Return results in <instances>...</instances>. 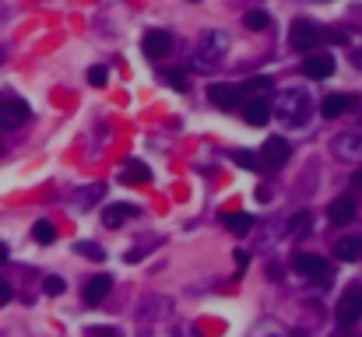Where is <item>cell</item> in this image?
I'll use <instances>...</instances> for the list:
<instances>
[{
  "label": "cell",
  "mask_w": 362,
  "mask_h": 337,
  "mask_svg": "<svg viewBox=\"0 0 362 337\" xmlns=\"http://www.w3.org/2000/svg\"><path fill=\"white\" fill-rule=\"evenodd\" d=\"M309 95L302 92V88H288V92H282L278 95V102H275V112H278V120L282 123H288V127H306V120H309Z\"/></svg>",
  "instance_id": "1"
},
{
  "label": "cell",
  "mask_w": 362,
  "mask_h": 337,
  "mask_svg": "<svg viewBox=\"0 0 362 337\" xmlns=\"http://www.w3.org/2000/svg\"><path fill=\"white\" fill-rule=\"evenodd\" d=\"M225 53H229V35H225V32H208V35L200 39V49H197L193 67H197V71H212V67H218V64L225 60Z\"/></svg>",
  "instance_id": "2"
},
{
  "label": "cell",
  "mask_w": 362,
  "mask_h": 337,
  "mask_svg": "<svg viewBox=\"0 0 362 337\" xmlns=\"http://www.w3.org/2000/svg\"><path fill=\"white\" fill-rule=\"evenodd\" d=\"M28 116H32L28 102H21V98H15V95L0 98V130H15V127H21Z\"/></svg>",
  "instance_id": "3"
},
{
  "label": "cell",
  "mask_w": 362,
  "mask_h": 337,
  "mask_svg": "<svg viewBox=\"0 0 362 337\" xmlns=\"http://www.w3.org/2000/svg\"><path fill=\"white\" fill-rule=\"evenodd\" d=\"M320 39H324V32H320L313 21H295V25H292V35H288L292 49H302V53L317 49V46H320Z\"/></svg>",
  "instance_id": "4"
},
{
  "label": "cell",
  "mask_w": 362,
  "mask_h": 337,
  "mask_svg": "<svg viewBox=\"0 0 362 337\" xmlns=\"http://www.w3.org/2000/svg\"><path fill=\"white\" fill-rule=\"evenodd\" d=\"M359 316H362V285L348 288V292L341 295V302H338V323H341V327H352Z\"/></svg>",
  "instance_id": "5"
},
{
  "label": "cell",
  "mask_w": 362,
  "mask_h": 337,
  "mask_svg": "<svg viewBox=\"0 0 362 337\" xmlns=\"http://www.w3.org/2000/svg\"><path fill=\"white\" fill-rule=\"evenodd\" d=\"M292 267H295L299 274H306V277H313V281H327V277H331L327 263H324L317 253H295V257H292Z\"/></svg>",
  "instance_id": "6"
},
{
  "label": "cell",
  "mask_w": 362,
  "mask_h": 337,
  "mask_svg": "<svg viewBox=\"0 0 362 337\" xmlns=\"http://www.w3.org/2000/svg\"><path fill=\"white\" fill-rule=\"evenodd\" d=\"M302 74H306L309 81H324V78H331V74H334V56H331V53H313V56H306V60H302Z\"/></svg>",
  "instance_id": "7"
},
{
  "label": "cell",
  "mask_w": 362,
  "mask_h": 337,
  "mask_svg": "<svg viewBox=\"0 0 362 337\" xmlns=\"http://www.w3.org/2000/svg\"><path fill=\"white\" fill-rule=\"evenodd\" d=\"M288 155H292V148H288L285 137H271V141H264V148H261V162H264L268 168H282V165L288 162Z\"/></svg>",
  "instance_id": "8"
},
{
  "label": "cell",
  "mask_w": 362,
  "mask_h": 337,
  "mask_svg": "<svg viewBox=\"0 0 362 337\" xmlns=\"http://www.w3.org/2000/svg\"><path fill=\"white\" fill-rule=\"evenodd\" d=\"M208 98L218 105V109H225V112H232V109H239V102H243V95H239V85H212L208 88Z\"/></svg>",
  "instance_id": "9"
},
{
  "label": "cell",
  "mask_w": 362,
  "mask_h": 337,
  "mask_svg": "<svg viewBox=\"0 0 362 337\" xmlns=\"http://www.w3.org/2000/svg\"><path fill=\"white\" fill-rule=\"evenodd\" d=\"M169 46H173V35H169L166 28H155V32H148V35L141 39V49H144V56H151V60L166 56Z\"/></svg>",
  "instance_id": "10"
},
{
  "label": "cell",
  "mask_w": 362,
  "mask_h": 337,
  "mask_svg": "<svg viewBox=\"0 0 362 337\" xmlns=\"http://www.w3.org/2000/svg\"><path fill=\"white\" fill-rule=\"evenodd\" d=\"M110 292H113V277H110V274H95V277L85 281V292H81V295H85L88 306H98Z\"/></svg>",
  "instance_id": "11"
},
{
  "label": "cell",
  "mask_w": 362,
  "mask_h": 337,
  "mask_svg": "<svg viewBox=\"0 0 362 337\" xmlns=\"http://www.w3.org/2000/svg\"><path fill=\"white\" fill-rule=\"evenodd\" d=\"M243 120H246L250 127H264V123L271 120V105H268L264 98H246V102H243Z\"/></svg>",
  "instance_id": "12"
},
{
  "label": "cell",
  "mask_w": 362,
  "mask_h": 337,
  "mask_svg": "<svg viewBox=\"0 0 362 337\" xmlns=\"http://www.w3.org/2000/svg\"><path fill=\"white\" fill-rule=\"evenodd\" d=\"M137 211L130 207V204H110L106 211H102V225H106V229H123V225L134 218Z\"/></svg>",
  "instance_id": "13"
},
{
  "label": "cell",
  "mask_w": 362,
  "mask_h": 337,
  "mask_svg": "<svg viewBox=\"0 0 362 337\" xmlns=\"http://www.w3.org/2000/svg\"><path fill=\"white\" fill-rule=\"evenodd\" d=\"M334 155L345 158V162H355L362 155V134H341L334 141Z\"/></svg>",
  "instance_id": "14"
},
{
  "label": "cell",
  "mask_w": 362,
  "mask_h": 337,
  "mask_svg": "<svg viewBox=\"0 0 362 337\" xmlns=\"http://www.w3.org/2000/svg\"><path fill=\"white\" fill-rule=\"evenodd\" d=\"M334 253H338V260H345V263H359V260H362V236H345V239H338V243H334Z\"/></svg>",
  "instance_id": "15"
},
{
  "label": "cell",
  "mask_w": 362,
  "mask_h": 337,
  "mask_svg": "<svg viewBox=\"0 0 362 337\" xmlns=\"http://www.w3.org/2000/svg\"><path fill=\"white\" fill-rule=\"evenodd\" d=\"M352 105H359L352 95H327V98L320 102V112H324L327 120H334V116H345V112H348Z\"/></svg>",
  "instance_id": "16"
},
{
  "label": "cell",
  "mask_w": 362,
  "mask_h": 337,
  "mask_svg": "<svg viewBox=\"0 0 362 337\" xmlns=\"http://www.w3.org/2000/svg\"><path fill=\"white\" fill-rule=\"evenodd\" d=\"M327 214H331L334 225H348L355 218V197H334L331 207H327Z\"/></svg>",
  "instance_id": "17"
},
{
  "label": "cell",
  "mask_w": 362,
  "mask_h": 337,
  "mask_svg": "<svg viewBox=\"0 0 362 337\" xmlns=\"http://www.w3.org/2000/svg\"><path fill=\"white\" fill-rule=\"evenodd\" d=\"M151 180V168L144 165V162H127L123 165V173H120V183H148Z\"/></svg>",
  "instance_id": "18"
},
{
  "label": "cell",
  "mask_w": 362,
  "mask_h": 337,
  "mask_svg": "<svg viewBox=\"0 0 362 337\" xmlns=\"http://www.w3.org/2000/svg\"><path fill=\"white\" fill-rule=\"evenodd\" d=\"M102 193H106V187H102V183H92V187H85V190L74 197V207H78V211H88V207H92Z\"/></svg>",
  "instance_id": "19"
},
{
  "label": "cell",
  "mask_w": 362,
  "mask_h": 337,
  "mask_svg": "<svg viewBox=\"0 0 362 337\" xmlns=\"http://www.w3.org/2000/svg\"><path fill=\"white\" fill-rule=\"evenodd\" d=\"M32 239L35 243H53L57 239V225L53 221H35L32 225Z\"/></svg>",
  "instance_id": "20"
},
{
  "label": "cell",
  "mask_w": 362,
  "mask_h": 337,
  "mask_svg": "<svg viewBox=\"0 0 362 337\" xmlns=\"http://www.w3.org/2000/svg\"><path fill=\"white\" fill-rule=\"evenodd\" d=\"M232 162H236L239 168H250V173H261V158H257L253 151H246V148L232 151Z\"/></svg>",
  "instance_id": "21"
},
{
  "label": "cell",
  "mask_w": 362,
  "mask_h": 337,
  "mask_svg": "<svg viewBox=\"0 0 362 337\" xmlns=\"http://www.w3.org/2000/svg\"><path fill=\"white\" fill-rule=\"evenodd\" d=\"M225 225H229V232L246 236V232L253 229V218H250V214H225Z\"/></svg>",
  "instance_id": "22"
},
{
  "label": "cell",
  "mask_w": 362,
  "mask_h": 337,
  "mask_svg": "<svg viewBox=\"0 0 362 337\" xmlns=\"http://www.w3.org/2000/svg\"><path fill=\"white\" fill-rule=\"evenodd\" d=\"M243 25L253 28V32H268V28H271V15H268V11H250V15L243 18Z\"/></svg>",
  "instance_id": "23"
},
{
  "label": "cell",
  "mask_w": 362,
  "mask_h": 337,
  "mask_svg": "<svg viewBox=\"0 0 362 337\" xmlns=\"http://www.w3.org/2000/svg\"><path fill=\"white\" fill-rule=\"evenodd\" d=\"M271 85H275L271 78H250V81L239 88V95H257V92H268Z\"/></svg>",
  "instance_id": "24"
},
{
  "label": "cell",
  "mask_w": 362,
  "mask_h": 337,
  "mask_svg": "<svg viewBox=\"0 0 362 337\" xmlns=\"http://www.w3.org/2000/svg\"><path fill=\"white\" fill-rule=\"evenodd\" d=\"M74 250H78L81 257H88V260H102V257H106V253H102V250H98L95 243H78Z\"/></svg>",
  "instance_id": "25"
},
{
  "label": "cell",
  "mask_w": 362,
  "mask_h": 337,
  "mask_svg": "<svg viewBox=\"0 0 362 337\" xmlns=\"http://www.w3.org/2000/svg\"><path fill=\"white\" fill-rule=\"evenodd\" d=\"M42 288H46L49 295H60V292H64V277H57V274H49V277L42 281Z\"/></svg>",
  "instance_id": "26"
},
{
  "label": "cell",
  "mask_w": 362,
  "mask_h": 337,
  "mask_svg": "<svg viewBox=\"0 0 362 337\" xmlns=\"http://www.w3.org/2000/svg\"><path fill=\"white\" fill-rule=\"evenodd\" d=\"M106 78H110V71H106V67H92V71H88V85H95V88L106 85Z\"/></svg>",
  "instance_id": "27"
},
{
  "label": "cell",
  "mask_w": 362,
  "mask_h": 337,
  "mask_svg": "<svg viewBox=\"0 0 362 337\" xmlns=\"http://www.w3.org/2000/svg\"><path fill=\"white\" fill-rule=\"evenodd\" d=\"M306 225H309V214L299 211V214H292V221H288V232H306Z\"/></svg>",
  "instance_id": "28"
},
{
  "label": "cell",
  "mask_w": 362,
  "mask_h": 337,
  "mask_svg": "<svg viewBox=\"0 0 362 337\" xmlns=\"http://www.w3.org/2000/svg\"><path fill=\"white\" fill-rule=\"evenodd\" d=\"M166 78H169V85H173L176 92L187 88V71H166Z\"/></svg>",
  "instance_id": "29"
},
{
  "label": "cell",
  "mask_w": 362,
  "mask_h": 337,
  "mask_svg": "<svg viewBox=\"0 0 362 337\" xmlns=\"http://www.w3.org/2000/svg\"><path fill=\"white\" fill-rule=\"evenodd\" d=\"M11 295H15V292H11V285H8L4 277H0V306H8V302H11Z\"/></svg>",
  "instance_id": "30"
},
{
  "label": "cell",
  "mask_w": 362,
  "mask_h": 337,
  "mask_svg": "<svg viewBox=\"0 0 362 337\" xmlns=\"http://www.w3.org/2000/svg\"><path fill=\"white\" fill-rule=\"evenodd\" d=\"M92 337H120V330H113V327H95V330H88Z\"/></svg>",
  "instance_id": "31"
},
{
  "label": "cell",
  "mask_w": 362,
  "mask_h": 337,
  "mask_svg": "<svg viewBox=\"0 0 362 337\" xmlns=\"http://www.w3.org/2000/svg\"><path fill=\"white\" fill-rule=\"evenodd\" d=\"M327 39H331V42H348V35H345L341 28H327Z\"/></svg>",
  "instance_id": "32"
},
{
  "label": "cell",
  "mask_w": 362,
  "mask_h": 337,
  "mask_svg": "<svg viewBox=\"0 0 362 337\" xmlns=\"http://www.w3.org/2000/svg\"><path fill=\"white\" fill-rule=\"evenodd\" d=\"M352 187L362 190V168H355V173H352Z\"/></svg>",
  "instance_id": "33"
},
{
  "label": "cell",
  "mask_w": 362,
  "mask_h": 337,
  "mask_svg": "<svg viewBox=\"0 0 362 337\" xmlns=\"http://www.w3.org/2000/svg\"><path fill=\"white\" fill-rule=\"evenodd\" d=\"M141 257H144V253H141V250H127V263H137V260H141Z\"/></svg>",
  "instance_id": "34"
},
{
  "label": "cell",
  "mask_w": 362,
  "mask_h": 337,
  "mask_svg": "<svg viewBox=\"0 0 362 337\" xmlns=\"http://www.w3.org/2000/svg\"><path fill=\"white\" fill-rule=\"evenodd\" d=\"M4 260H8V246H4V243H0V263H4Z\"/></svg>",
  "instance_id": "35"
}]
</instances>
